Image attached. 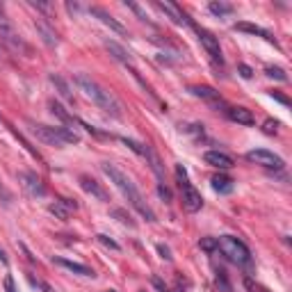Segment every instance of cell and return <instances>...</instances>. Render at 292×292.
I'll use <instances>...</instances> for the list:
<instances>
[{"instance_id": "cell-1", "label": "cell", "mask_w": 292, "mask_h": 292, "mask_svg": "<svg viewBox=\"0 0 292 292\" xmlns=\"http://www.w3.org/2000/svg\"><path fill=\"white\" fill-rule=\"evenodd\" d=\"M101 169H103V173H105V176H108V178L112 180L117 187H119L121 194L128 199V203H130L132 208L137 210V212L144 217V219H146V221H155V212L151 210L149 203L144 201L142 192L137 190V185L132 183V180L128 178L124 171H121V169H117L114 165H110V162H101Z\"/></svg>"}, {"instance_id": "cell-2", "label": "cell", "mask_w": 292, "mask_h": 292, "mask_svg": "<svg viewBox=\"0 0 292 292\" xmlns=\"http://www.w3.org/2000/svg\"><path fill=\"white\" fill-rule=\"evenodd\" d=\"M73 80H76V84L84 91L87 98H91V101H94L101 110H105L108 114H112V117L119 119V117H121V105H119V101H117V98H114V96L105 89V87H101L94 78L84 76V73H78Z\"/></svg>"}, {"instance_id": "cell-3", "label": "cell", "mask_w": 292, "mask_h": 292, "mask_svg": "<svg viewBox=\"0 0 292 292\" xmlns=\"http://www.w3.org/2000/svg\"><path fill=\"white\" fill-rule=\"evenodd\" d=\"M217 249L221 251V256L226 258V260H231L233 265H238V267H251V265H253L249 247L240 238H235V235H224V238H219L217 240Z\"/></svg>"}, {"instance_id": "cell-4", "label": "cell", "mask_w": 292, "mask_h": 292, "mask_svg": "<svg viewBox=\"0 0 292 292\" xmlns=\"http://www.w3.org/2000/svg\"><path fill=\"white\" fill-rule=\"evenodd\" d=\"M32 132L37 135V139H42L43 144L50 146H64V144H80V135L73 128H62V125H46V124H35Z\"/></svg>"}, {"instance_id": "cell-5", "label": "cell", "mask_w": 292, "mask_h": 292, "mask_svg": "<svg viewBox=\"0 0 292 292\" xmlns=\"http://www.w3.org/2000/svg\"><path fill=\"white\" fill-rule=\"evenodd\" d=\"M176 178H178V187H180V194H183L185 210H187V212H199V210L203 208L201 192L187 180V171H185L183 165H176Z\"/></svg>"}, {"instance_id": "cell-6", "label": "cell", "mask_w": 292, "mask_h": 292, "mask_svg": "<svg viewBox=\"0 0 292 292\" xmlns=\"http://www.w3.org/2000/svg\"><path fill=\"white\" fill-rule=\"evenodd\" d=\"M0 39H2V42H5L9 48H12V50H21V53L30 55V46L23 42V37L16 32L14 23L5 16V12L0 14Z\"/></svg>"}, {"instance_id": "cell-7", "label": "cell", "mask_w": 292, "mask_h": 292, "mask_svg": "<svg viewBox=\"0 0 292 292\" xmlns=\"http://www.w3.org/2000/svg\"><path fill=\"white\" fill-rule=\"evenodd\" d=\"M245 158L249 162H253V165H260V167H265V169H274V171H281V169L286 167L283 158H279L276 153H272V151H267V149H253V151H249Z\"/></svg>"}, {"instance_id": "cell-8", "label": "cell", "mask_w": 292, "mask_h": 292, "mask_svg": "<svg viewBox=\"0 0 292 292\" xmlns=\"http://www.w3.org/2000/svg\"><path fill=\"white\" fill-rule=\"evenodd\" d=\"M199 42L201 46L206 48V53L210 55V60L215 62V64H224V55H221V48H219V39H217L212 32L208 30H199Z\"/></svg>"}, {"instance_id": "cell-9", "label": "cell", "mask_w": 292, "mask_h": 292, "mask_svg": "<svg viewBox=\"0 0 292 292\" xmlns=\"http://www.w3.org/2000/svg\"><path fill=\"white\" fill-rule=\"evenodd\" d=\"M155 7H158V9H160V12L165 14L167 18H171L176 25H190V18H187V14H185L183 9L176 5V2H169V0H158V2H155Z\"/></svg>"}, {"instance_id": "cell-10", "label": "cell", "mask_w": 292, "mask_h": 292, "mask_svg": "<svg viewBox=\"0 0 292 292\" xmlns=\"http://www.w3.org/2000/svg\"><path fill=\"white\" fill-rule=\"evenodd\" d=\"M203 160H206V165L217 167V169H221V171H226V169H231L233 165H235L231 155L224 153V151H206V153H203Z\"/></svg>"}, {"instance_id": "cell-11", "label": "cell", "mask_w": 292, "mask_h": 292, "mask_svg": "<svg viewBox=\"0 0 292 292\" xmlns=\"http://www.w3.org/2000/svg\"><path fill=\"white\" fill-rule=\"evenodd\" d=\"M18 180H21V185H23L25 190L30 192L32 197H43L46 194V187H43V183L39 180V176L32 171H23L18 173Z\"/></svg>"}, {"instance_id": "cell-12", "label": "cell", "mask_w": 292, "mask_h": 292, "mask_svg": "<svg viewBox=\"0 0 292 292\" xmlns=\"http://www.w3.org/2000/svg\"><path fill=\"white\" fill-rule=\"evenodd\" d=\"M73 210H78V203L71 201V199H60V201H55V203L48 206V212L55 215L57 219H62V221H69V217H71Z\"/></svg>"}, {"instance_id": "cell-13", "label": "cell", "mask_w": 292, "mask_h": 292, "mask_svg": "<svg viewBox=\"0 0 292 292\" xmlns=\"http://www.w3.org/2000/svg\"><path fill=\"white\" fill-rule=\"evenodd\" d=\"M233 30L235 32H247V35H253V37H262V39H267L269 43H274V46H279L274 39V35L269 30H265V28H260V25L256 23H247V21H240V23L233 25Z\"/></svg>"}, {"instance_id": "cell-14", "label": "cell", "mask_w": 292, "mask_h": 292, "mask_svg": "<svg viewBox=\"0 0 292 292\" xmlns=\"http://www.w3.org/2000/svg\"><path fill=\"white\" fill-rule=\"evenodd\" d=\"M89 14H91V16H96V18H98V21H101L103 25H108L110 30L119 32V35H128V30H125L124 25H121V23H119V21H117L114 16H110V14L105 12L103 7H91V9H89Z\"/></svg>"}, {"instance_id": "cell-15", "label": "cell", "mask_w": 292, "mask_h": 292, "mask_svg": "<svg viewBox=\"0 0 292 292\" xmlns=\"http://www.w3.org/2000/svg\"><path fill=\"white\" fill-rule=\"evenodd\" d=\"M80 187H83L87 194L96 197L98 201H110V194H108V192L103 190V187L96 183L94 178H89V176H80Z\"/></svg>"}, {"instance_id": "cell-16", "label": "cell", "mask_w": 292, "mask_h": 292, "mask_svg": "<svg viewBox=\"0 0 292 292\" xmlns=\"http://www.w3.org/2000/svg\"><path fill=\"white\" fill-rule=\"evenodd\" d=\"M35 28H37V32H39V37H42V42L46 43V46L55 48L57 43H60V39H57V35H55V30H53V28H50V25L46 23V21H42V18H37V21H35Z\"/></svg>"}, {"instance_id": "cell-17", "label": "cell", "mask_w": 292, "mask_h": 292, "mask_svg": "<svg viewBox=\"0 0 292 292\" xmlns=\"http://www.w3.org/2000/svg\"><path fill=\"white\" fill-rule=\"evenodd\" d=\"M226 117L235 124H242V125H253L256 119H253V112L247 108H228L226 110Z\"/></svg>"}, {"instance_id": "cell-18", "label": "cell", "mask_w": 292, "mask_h": 292, "mask_svg": "<svg viewBox=\"0 0 292 292\" xmlns=\"http://www.w3.org/2000/svg\"><path fill=\"white\" fill-rule=\"evenodd\" d=\"M55 262L57 265H62L64 269H69V272H73V274H80V276H89V279H94V269L87 267V265H83V262H73V260H66V258H55Z\"/></svg>"}, {"instance_id": "cell-19", "label": "cell", "mask_w": 292, "mask_h": 292, "mask_svg": "<svg viewBox=\"0 0 292 292\" xmlns=\"http://www.w3.org/2000/svg\"><path fill=\"white\" fill-rule=\"evenodd\" d=\"M105 48L110 50V55H112L114 60H119L121 64H132V55L128 53L124 46H119L117 42H110V39H105Z\"/></svg>"}, {"instance_id": "cell-20", "label": "cell", "mask_w": 292, "mask_h": 292, "mask_svg": "<svg viewBox=\"0 0 292 292\" xmlns=\"http://www.w3.org/2000/svg\"><path fill=\"white\" fill-rule=\"evenodd\" d=\"M190 94H192V96H197V98H203V101H210V103L221 101V98H219V91H215L212 87H206V84H197V87H190Z\"/></svg>"}, {"instance_id": "cell-21", "label": "cell", "mask_w": 292, "mask_h": 292, "mask_svg": "<svg viewBox=\"0 0 292 292\" xmlns=\"http://www.w3.org/2000/svg\"><path fill=\"white\" fill-rule=\"evenodd\" d=\"M50 83L55 84V89H57V94H60L62 98H66V101H73L71 87H69V83H66L60 73H50Z\"/></svg>"}, {"instance_id": "cell-22", "label": "cell", "mask_w": 292, "mask_h": 292, "mask_svg": "<svg viewBox=\"0 0 292 292\" xmlns=\"http://www.w3.org/2000/svg\"><path fill=\"white\" fill-rule=\"evenodd\" d=\"M212 190H215L217 194H231V192L235 190V185H233V180L228 178V176L219 173V176L212 178Z\"/></svg>"}, {"instance_id": "cell-23", "label": "cell", "mask_w": 292, "mask_h": 292, "mask_svg": "<svg viewBox=\"0 0 292 292\" xmlns=\"http://www.w3.org/2000/svg\"><path fill=\"white\" fill-rule=\"evenodd\" d=\"M144 158L149 160V167L153 169V173L158 176V178H165V169H162V162H160V158H158V153H155L151 146H146V153H144Z\"/></svg>"}, {"instance_id": "cell-24", "label": "cell", "mask_w": 292, "mask_h": 292, "mask_svg": "<svg viewBox=\"0 0 292 292\" xmlns=\"http://www.w3.org/2000/svg\"><path fill=\"white\" fill-rule=\"evenodd\" d=\"M50 112H53L55 114V117H57V119H60L62 121V124H66V125H73V124H76V117H73V114H69V112H66V108H62V105H60V103H57V101H50Z\"/></svg>"}, {"instance_id": "cell-25", "label": "cell", "mask_w": 292, "mask_h": 292, "mask_svg": "<svg viewBox=\"0 0 292 292\" xmlns=\"http://www.w3.org/2000/svg\"><path fill=\"white\" fill-rule=\"evenodd\" d=\"M112 217H114V219H119L121 224H125V226L137 228V221L132 219V215H130V212H125L124 208H112Z\"/></svg>"}, {"instance_id": "cell-26", "label": "cell", "mask_w": 292, "mask_h": 292, "mask_svg": "<svg viewBox=\"0 0 292 292\" xmlns=\"http://www.w3.org/2000/svg\"><path fill=\"white\" fill-rule=\"evenodd\" d=\"M208 9L215 16H228V14H233V5H228V2H210Z\"/></svg>"}, {"instance_id": "cell-27", "label": "cell", "mask_w": 292, "mask_h": 292, "mask_svg": "<svg viewBox=\"0 0 292 292\" xmlns=\"http://www.w3.org/2000/svg\"><path fill=\"white\" fill-rule=\"evenodd\" d=\"M121 142H124L130 151H135L137 155H144V153H146V144H139V142H135V139H128V137H121Z\"/></svg>"}, {"instance_id": "cell-28", "label": "cell", "mask_w": 292, "mask_h": 292, "mask_svg": "<svg viewBox=\"0 0 292 292\" xmlns=\"http://www.w3.org/2000/svg\"><path fill=\"white\" fill-rule=\"evenodd\" d=\"M217 286H219L224 292H231V283H228V276H226L224 269H217Z\"/></svg>"}, {"instance_id": "cell-29", "label": "cell", "mask_w": 292, "mask_h": 292, "mask_svg": "<svg viewBox=\"0 0 292 292\" xmlns=\"http://www.w3.org/2000/svg\"><path fill=\"white\" fill-rule=\"evenodd\" d=\"M199 247H201L203 251H208V253H212V251H217V238H201Z\"/></svg>"}, {"instance_id": "cell-30", "label": "cell", "mask_w": 292, "mask_h": 292, "mask_svg": "<svg viewBox=\"0 0 292 292\" xmlns=\"http://www.w3.org/2000/svg\"><path fill=\"white\" fill-rule=\"evenodd\" d=\"M158 197H160L165 203H171V201H173L171 190H169V187H167L165 183H160V185H158Z\"/></svg>"}, {"instance_id": "cell-31", "label": "cell", "mask_w": 292, "mask_h": 292, "mask_svg": "<svg viewBox=\"0 0 292 292\" xmlns=\"http://www.w3.org/2000/svg\"><path fill=\"white\" fill-rule=\"evenodd\" d=\"M265 73H267L269 78H276V80H288L286 71H283L281 66H267V69H265Z\"/></svg>"}, {"instance_id": "cell-32", "label": "cell", "mask_w": 292, "mask_h": 292, "mask_svg": "<svg viewBox=\"0 0 292 292\" xmlns=\"http://www.w3.org/2000/svg\"><path fill=\"white\" fill-rule=\"evenodd\" d=\"M245 286H247V290H249V292H269L265 286H260V283H256V281H253V279H249V276H247V279H245Z\"/></svg>"}, {"instance_id": "cell-33", "label": "cell", "mask_w": 292, "mask_h": 292, "mask_svg": "<svg viewBox=\"0 0 292 292\" xmlns=\"http://www.w3.org/2000/svg\"><path fill=\"white\" fill-rule=\"evenodd\" d=\"M96 238H98V242H101V245H105V247H108V249H112V251H121V247L117 245L114 240H110L108 235H103V233H101V235H96Z\"/></svg>"}, {"instance_id": "cell-34", "label": "cell", "mask_w": 292, "mask_h": 292, "mask_svg": "<svg viewBox=\"0 0 292 292\" xmlns=\"http://www.w3.org/2000/svg\"><path fill=\"white\" fill-rule=\"evenodd\" d=\"M124 5H125V7H128V9H132V12L137 14V16H139V18H142V21H146V14H144V9H142V7H139V5H137V2H132V0H125Z\"/></svg>"}, {"instance_id": "cell-35", "label": "cell", "mask_w": 292, "mask_h": 292, "mask_svg": "<svg viewBox=\"0 0 292 292\" xmlns=\"http://www.w3.org/2000/svg\"><path fill=\"white\" fill-rule=\"evenodd\" d=\"M262 130L267 132V135H274L276 130H279V121H274V119H267L265 124H262Z\"/></svg>"}, {"instance_id": "cell-36", "label": "cell", "mask_w": 292, "mask_h": 292, "mask_svg": "<svg viewBox=\"0 0 292 292\" xmlns=\"http://www.w3.org/2000/svg\"><path fill=\"white\" fill-rule=\"evenodd\" d=\"M28 279H30V283H32V286H37V288H39V290H43V292H55L53 288L48 286V283H43V281L35 279V276H28Z\"/></svg>"}, {"instance_id": "cell-37", "label": "cell", "mask_w": 292, "mask_h": 292, "mask_svg": "<svg viewBox=\"0 0 292 292\" xmlns=\"http://www.w3.org/2000/svg\"><path fill=\"white\" fill-rule=\"evenodd\" d=\"M151 283H153V286L158 288V290H160V292H171V290H169V288H167V283H165V281H162L160 276H153V279H151Z\"/></svg>"}, {"instance_id": "cell-38", "label": "cell", "mask_w": 292, "mask_h": 292, "mask_svg": "<svg viewBox=\"0 0 292 292\" xmlns=\"http://www.w3.org/2000/svg\"><path fill=\"white\" fill-rule=\"evenodd\" d=\"M158 253H160L162 258H165V260H171V249H169L167 245H158Z\"/></svg>"}, {"instance_id": "cell-39", "label": "cell", "mask_w": 292, "mask_h": 292, "mask_svg": "<svg viewBox=\"0 0 292 292\" xmlns=\"http://www.w3.org/2000/svg\"><path fill=\"white\" fill-rule=\"evenodd\" d=\"M238 71H240V76H242V78H251V76H253V69H251L249 64H240Z\"/></svg>"}, {"instance_id": "cell-40", "label": "cell", "mask_w": 292, "mask_h": 292, "mask_svg": "<svg viewBox=\"0 0 292 292\" xmlns=\"http://www.w3.org/2000/svg\"><path fill=\"white\" fill-rule=\"evenodd\" d=\"M28 5L37 7V9H42V12H48V9H50V5H48V2H37V0H28Z\"/></svg>"}, {"instance_id": "cell-41", "label": "cell", "mask_w": 292, "mask_h": 292, "mask_svg": "<svg viewBox=\"0 0 292 292\" xmlns=\"http://www.w3.org/2000/svg\"><path fill=\"white\" fill-rule=\"evenodd\" d=\"M269 94H272V98H276L279 103H283V105H290V98H288V96L279 94V91H269Z\"/></svg>"}, {"instance_id": "cell-42", "label": "cell", "mask_w": 292, "mask_h": 292, "mask_svg": "<svg viewBox=\"0 0 292 292\" xmlns=\"http://www.w3.org/2000/svg\"><path fill=\"white\" fill-rule=\"evenodd\" d=\"M5 292H16V286H14L12 276H5Z\"/></svg>"}, {"instance_id": "cell-43", "label": "cell", "mask_w": 292, "mask_h": 292, "mask_svg": "<svg viewBox=\"0 0 292 292\" xmlns=\"http://www.w3.org/2000/svg\"><path fill=\"white\" fill-rule=\"evenodd\" d=\"M66 9H69L71 14H78L80 12V5H76V2H66Z\"/></svg>"}, {"instance_id": "cell-44", "label": "cell", "mask_w": 292, "mask_h": 292, "mask_svg": "<svg viewBox=\"0 0 292 292\" xmlns=\"http://www.w3.org/2000/svg\"><path fill=\"white\" fill-rule=\"evenodd\" d=\"M0 260L7 262V256H5V251H2V249H0Z\"/></svg>"}, {"instance_id": "cell-45", "label": "cell", "mask_w": 292, "mask_h": 292, "mask_svg": "<svg viewBox=\"0 0 292 292\" xmlns=\"http://www.w3.org/2000/svg\"><path fill=\"white\" fill-rule=\"evenodd\" d=\"M105 292H117V290H105Z\"/></svg>"}, {"instance_id": "cell-46", "label": "cell", "mask_w": 292, "mask_h": 292, "mask_svg": "<svg viewBox=\"0 0 292 292\" xmlns=\"http://www.w3.org/2000/svg\"><path fill=\"white\" fill-rule=\"evenodd\" d=\"M139 292H146V290H139Z\"/></svg>"}, {"instance_id": "cell-47", "label": "cell", "mask_w": 292, "mask_h": 292, "mask_svg": "<svg viewBox=\"0 0 292 292\" xmlns=\"http://www.w3.org/2000/svg\"><path fill=\"white\" fill-rule=\"evenodd\" d=\"M0 55H2V50H0Z\"/></svg>"}]
</instances>
